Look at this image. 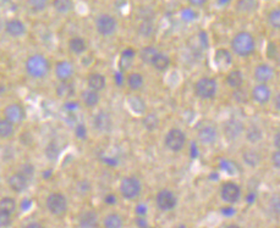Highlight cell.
Masks as SVG:
<instances>
[{
    "mask_svg": "<svg viewBox=\"0 0 280 228\" xmlns=\"http://www.w3.org/2000/svg\"><path fill=\"white\" fill-rule=\"evenodd\" d=\"M231 49L240 58L251 56L256 50V40L252 33L242 30L232 37Z\"/></svg>",
    "mask_w": 280,
    "mask_h": 228,
    "instance_id": "1",
    "label": "cell"
},
{
    "mask_svg": "<svg viewBox=\"0 0 280 228\" xmlns=\"http://www.w3.org/2000/svg\"><path fill=\"white\" fill-rule=\"evenodd\" d=\"M25 70L32 78L42 80L47 77V74L51 71V64L44 55L33 54L27 58L26 62H25Z\"/></svg>",
    "mask_w": 280,
    "mask_h": 228,
    "instance_id": "2",
    "label": "cell"
},
{
    "mask_svg": "<svg viewBox=\"0 0 280 228\" xmlns=\"http://www.w3.org/2000/svg\"><path fill=\"white\" fill-rule=\"evenodd\" d=\"M120 194L124 199L126 200H135L138 198L142 192V183L135 176L124 177L120 182Z\"/></svg>",
    "mask_w": 280,
    "mask_h": 228,
    "instance_id": "3",
    "label": "cell"
},
{
    "mask_svg": "<svg viewBox=\"0 0 280 228\" xmlns=\"http://www.w3.org/2000/svg\"><path fill=\"white\" fill-rule=\"evenodd\" d=\"M218 83L212 77H201L195 83V94L199 99L209 100L213 99L217 94Z\"/></svg>",
    "mask_w": 280,
    "mask_h": 228,
    "instance_id": "4",
    "label": "cell"
},
{
    "mask_svg": "<svg viewBox=\"0 0 280 228\" xmlns=\"http://www.w3.org/2000/svg\"><path fill=\"white\" fill-rule=\"evenodd\" d=\"M46 205L52 215L62 216L66 212V211H68L69 202H68V199H66V196H64L63 193L54 192V193H51L48 196H47Z\"/></svg>",
    "mask_w": 280,
    "mask_h": 228,
    "instance_id": "5",
    "label": "cell"
},
{
    "mask_svg": "<svg viewBox=\"0 0 280 228\" xmlns=\"http://www.w3.org/2000/svg\"><path fill=\"white\" fill-rule=\"evenodd\" d=\"M96 30L102 37H110L118 30V21L109 14H101L96 20Z\"/></svg>",
    "mask_w": 280,
    "mask_h": 228,
    "instance_id": "6",
    "label": "cell"
},
{
    "mask_svg": "<svg viewBox=\"0 0 280 228\" xmlns=\"http://www.w3.org/2000/svg\"><path fill=\"white\" fill-rule=\"evenodd\" d=\"M164 143L166 148L170 152H181L185 148V144H186V134L182 130L171 128L166 133Z\"/></svg>",
    "mask_w": 280,
    "mask_h": 228,
    "instance_id": "7",
    "label": "cell"
},
{
    "mask_svg": "<svg viewBox=\"0 0 280 228\" xmlns=\"http://www.w3.org/2000/svg\"><path fill=\"white\" fill-rule=\"evenodd\" d=\"M156 204L160 211H171L177 204V198L170 189H162L157 193Z\"/></svg>",
    "mask_w": 280,
    "mask_h": 228,
    "instance_id": "8",
    "label": "cell"
},
{
    "mask_svg": "<svg viewBox=\"0 0 280 228\" xmlns=\"http://www.w3.org/2000/svg\"><path fill=\"white\" fill-rule=\"evenodd\" d=\"M4 118L14 124H20L26 118V110L19 102H11L4 109Z\"/></svg>",
    "mask_w": 280,
    "mask_h": 228,
    "instance_id": "9",
    "label": "cell"
},
{
    "mask_svg": "<svg viewBox=\"0 0 280 228\" xmlns=\"http://www.w3.org/2000/svg\"><path fill=\"white\" fill-rule=\"evenodd\" d=\"M220 198L226 204H235L241 198V188L235 182H225L220 188Z\"/></svg>",
    "mask_w": 280,
    "mask_h": 228,
    "instance_id": "10",
    "label": "cell"
},
{
    "mask_svg": "<svg viewBox=\"0 0 280 228\" xmlns=\"http://www.w3.org/2000/svg\"><path fill=\"white\" fill-rule=\"evenodd\" d=\"M223 132L228 140H235V139L239 138L240 136L245 132L243 122L237 118H230L225 122V124H224Z\"/></svg>",
    "mask_w": 280,
    "mask_h": 228,
    "instance_id": "11",
    "label": "cell"
},
{
    "mask_svg": "<svg viewBox=\"0 0 280 228\" xmlns=\"http://www.w3.org/2000/svg\"><path fill=\"white\" fill-rule=\"evenodd\" d=\"M93 127L99 133H109L113 130V118L107 111H99L93 116Z\"/></svg>",
    "mask_w": 280,
    "mask_h": 228,
    "instance_id": "12",
    "label": "cell"
},
{
    "mask_svg": "<svg viewBox=\"0 0 280 228\" xmlns=\"http://www.w3.org/2000/svg\"><path fill=\"white\" fill-rule=\"evenodd\" d=\"M251 98L257 102V104L264 105L271 99V90L267 83H258L252 88Z\"/></svg>",
    "mask_w": 280,
    "mask_h": 228,
    "instance_id": "13",
    "label": "cell"
},
{
    "mask_svg": "<svg viewBox=\"0 0 280 228\" xmlns=\"http://www.w3.org/2000/svg\"><path fill=\"white\" fill-rule=\"evenodd\" d=\"M198 142L203 146H212L217 142L218 138V130L217 127L213 124H206V126L201 127L197 133Z\"/></svg>",
    "mask_w": 280,
    "mask_h": 228,
    "instance_id": "14",
    "label": "cell"
},
{
    "mask_svg": "<svg viewBox=\"0 0 280 228\" xmlns=\"http://www.w3.org/2000/svg\"><path fill=\"white\" fill-rule=\"evenodd\" d=\"M275 71L269 64H258L254 68L253 77L257 83H268L274 78Z\"/></svg>",
    "mask_w": 280,
    "mask_h": 228,
    "instance_id": "15",
    "label": "cell"
},
{
    "mask_svg": "<svg viewBox=\"0 0 280 228\" xmlns=\"http://www.w3.org/2000/svg\"><path fill=\"white\" fill-rule=\"evenodd\" d=\"M75 68L73 64L68 60H62L58 61L57 65H55V76L60 82H66V80H70L74 76Z\"/></svg>",
    "mask_w": 280,
    "mask_h": 228,
    "instance_id": "16",
    "label": "cell"
},
{
    "mask_svg": "<svg viewBox=\"0 0 280 228\" xmlns=\"http://www.w3.org/2000/svg\"><path fill=\"white\" fill-rule=\"evenodd\" d=\"M8 184H9L11 190L15 192V193H24L29 188L30 180L25 174H22L21 172H15L9 177Z\"/></svg>",
    "mask_w": 280,
    "mask_h": 228,
    "instance_id": "17",
    "label": "cell"
},
{
    "mask_svg": "<svg viewBox=\"0 0 280 228\" xmlns=\"http://www.w3.org/2000/svg\"><path fill=\"white\" fill-rule=\"evenodd\" d=\"M5 32L11 38H21L26 34L27 27L19 18H11L5 24Z\"/></svg>",
    "mask_w": 280,
    "mask_h": 228,
    "instance_id": "18",
    "label": "cell"
},
{
    "mask_svg": "<svg viewBox=\"0 0 280 228\" xmlns=\"http://www.w3.org/2000/svg\"><path fill=\"white\" fill-rule=\"evenodd\" d=\"M80 228H98L99 220L96 211L86 210L79 216Z\"/></svg>",
    "mask_w": 280,
    "mask_h": 228,
    "instance_id": "19",
    "label": "cell"
},
{
    "mask_svg": "<svg viewBox=\"0 0 280 228\" xmlns=\"http://www.w3.org/2000/svg\"><path fill=\"white\" fill-rule=\"evenodd\" d=\"M81 100L86 108L92 109V108H96L97 105L99 104V102H101V96H99V92L87 88V90H83L81 93Z\"/></svg>",
    "mask_w": 280,
    "mask_h": 228,
    "instance_id": "20",
    "label": "cell"
},
{
    "mask_svg": "<svg viewBox=\"0 0 280 228\" xmlns=\"http://www.w3.org/2000/svg\"><path fill=\"white\" fill-rule=\"evenodd\" d=\"M235 8L239 14L249 15V14H253L258 10L259 2L258 0H237Z\"/></svg>",
    "mask_w": 280,
    "mask_h": 228,
    "instance_id": "21",
    "label": "cell"
},
{
    "mask_svg": "<svg viewBox=\"0 0 280 228\" xmlns=\"http://www.w3.org/2000/svg\"><path fill=\"white\" fill-rule=\"evenodd\" d=\"M87 84L90 90H93L96 92H102L107 86V78L99 72H93L88 76Z\"/></svg>",
    "mask_w": 280,
    "mask_h": 228,
    "instance_id": "22",
    "label": "cell"
},
{
    "mask_svg": "<svg viewBox=\"0 0 280 228\" xmlns=\"http://www.w3.org/2000/svg\"><path fill=\"white\" fill-rule=\"evenodd\" d=\"M226 86L231 90H236V88L242 87L243 84V74L240 70H232L230 71L225 77Z\"/></svg>",
    "mask_w": 280,
    "mask_h": 228,
    "instance_id": "23",
    "label": "cell"
},
{
    "mask_svg": "<svg viewBox=\"0 0 280 228\" xmlns=\"http://www.w3.org/2000/svg\"><path fill=\"white\" fill-rule=\"evenodd\" d=\"M170 58L168 55L164 54V52H158L156 55H154L153 60H152L151 65L153 66L157 71H166L169 68H170Z\"/></svg>",
    "mask_w": 280,
    "mask_h": 228,
    "instance_id": "24",
    "label": "cell"
},
{
    "mask_svg": "<svg viewBox=\"0 0 280 228\" xmlns=\"http://www.w3.org/2000/svg\"><path fill=\"white\" fill-rule=\"evenodd\" d=\"M245 134L246 139H247L251 144L259 143L263 139V130L259 126H257V124H249L247 128H245Z\"/></svg>",
    "mask_w": 280,
    "mask_h": 228,
    "instance_id": "25",
    "label": "cell"
},
{
    "mask_svg": "<svg viewBox=\"0 0 280 228\" xmlns=\"http://www.w3.org/2000/svg\"><path fill=\"white\" fill-rule=\"evenodd\" d=\"M55 93L60 99H70L75 96V87L73 83H70L69 80L60 82L58 84L57 90H55Z\"/></svg>",
    "mask_w": 280,
    "mask_h": 228,
    "instance_id": "26",
    "label": "cell"
},
{
    "mask_svg": "<svg viewBox=\"0 0 280 228\" xmlns=\"http://www.w3.org/2000/svg\"><path fill=\"white\" fill-rule=\"evenodd\" d=\"M160 120L159 116L156 112H148L145 114V116L142 118V126L148 130V132H153L159 127Z\"/></svg>",
    "mask_w": 280,
    "mask_h": 228,
    "instance_id": "27",
    "label": "cell"
},
{
    "mask_svg": "<svg viewBox=\"0 0 280 228\" xmlns=\"http://www.w3.org/2000/svg\"><path fill=\"white\" fill-rule=\"evenodd\" d=\"M214 61L219 68H226L231 64V54L226 49H218L215 52Z\"/></svg>",
    "mask_w": 280,
    "mask_h": 228,
    "instance_id": "28",
    "label": "cell"
},
{
    "mask_svg": "<svg viewBox=\"0 0 280 228\" xmlns=\"http://www.w3.org/2000/svg\"><path fill=\"white\" fill-rule=\"evenodd\" d=\"M242 160L247 166L257 168V166L260 164V161H262V156H260L259 152H257V150H253V149H249V150H246V152H243Z\"/></svg>",
    "mask_w": 280,
    "mask_h": 228,
    "instance_id": "29",
    "label": "cell"
},
{
    "mask_svg": "<svg viewBox=\"0 0 280 228\" xmlns=\"http://www.w3.org/2000/svg\"><path fill=\"white\" fill-rule=\"evenodd\" d=\"M104 228H124V220L118 212H110L103 220Z\"/></svg>",
    "mask_w": 280,
    "mask_h": 228,
    "instance_id": "30",
    "label": "cell"
},
{
    "mask_svg": "<svg viewBox=\"0 0 280 228\" xmlns=\"http://www.w3.org/2000/svg\"><path fill=\"white\" fill-rule=\"evenodd\" d=\"M126 82L127 87L131 90L136 92L140 90L141 88L143 87V84H145V78H143V76L140 72H131V74H129V77H127Z\"/></svg>",
    "mask_w": 280,
    "mask_h": 228,
    "instance_id": "31",
    "label": "cell"
},
{
    "mask_svg": "<svg viewBox=\"0 0 280 228\" xmlns=\"http://www.w3.org/2000/svg\"><path fill=\"white\" fill-rule=\"evenodd\" d=\"M69 49H70V52H73L74 54L81 55L87 50V42L81 37L71 38V40H69Z\"/></svg>",
    "mask_w": 280,
    "mask_h": 228,
    "instance_id": "32",
    "label": "cell"
},
{
    "mask_svg": "<svg viewBox=\"0 0 280 228\" xmlns=\"http://www.w3.org/2000/svg\"><path fill=\"white\" fill-rule=\"evenodd\" d=\"M53 8L57 12L63 14H69L70 11H73L74 9V2L73 0H53Z\"/></svg>",
    "mask_w": 280,
    "mask_h": 228,
    "instance_id": "33",
    "label": "cell"
},
{
    "mask_svg": "<svg viewBox=\"0 0 280 228\" xmlns=\"http://www.w3.org/2000/svg\"><path fill=\"white\" fill-rule=\"evenodd\" d=\"M154 30H156V26L152 20H143L138 26V33L143 38L152 37L154 34Z\"/></svg>",
    "mask_w": 280,
    "mask_h": 228,
    "instance_id": "34",
    "label": "cell"
},
{
    "mask_svg": "<svg viewBox=\"0 0 280 228\" xmlns=\"http://www.w3.org/2000/svg\"><path fill=\"white\" fill-rule=\"evenodd\" d=\"M15 133V124H11L7 118L0 120V138L8 139L13 137Z\"/></svg>",
    "mask_w": 280,
    "mask_h": 228,
    "instance_id": "35",
    "label": "cell"
},
{
    "mask_svg": "<svg viewBox=\"0 0 280 228\" xmlns=\"http://www.w3.org/2000/svg\"><path fill=\"white\" fill-rule=\"evenodd\" d=\"M18 208V202L14 198L10 196H4V198L0 199V211H4V212L11 214L14 215Z\"/></svg>",
    "mask_w": 280,
    "mask_h": 228,
    "instance_id": "36",
    "label": "cell"
},
{
    "mask_svg": "<svg viewBox=\"0 0 280 228\" xmlns=\"http://www.w3.org/2000/svg\"><path fill=\"white\" fill-rule=\"evenodd\" d=\"M157 52H158V50H157V48H154V46H145V48L140 52V59L142 62L147 64V65H151L152 60H153L154 55H156Z\"/></svg>",
    "mask_w": 280,
    "mask_h": 228,
    "instance_id": "37",
    "label": "cell"
},
{
    "mask_svg": "<svg viewBox=\"0 0 280 228\" xmlns=\"http://www.w3.org/2000/svg\"><path fill=\"white\" fill-rule=\"evenodd\" d=\"M49 0H27V6L33 12H42L48 8Z\"/></svg>",
    "mask_w": 280,
    "mask_h": 228,
    "instance_id": "38",
    "label": "cell"
},
{
    "mask_svg": "<svg viewBox=\"0 0 280 228\" xmlns=\"http://www.w3.org/2000/svg\"><path fill=\"white\" fill-rule=\"evenodd\" d=\"M267 21H268V24H269L273 30L280 28V10L278 9V8H275V9L269 11Z\"/></svg>",
    "mask_w": 280,
    "mask_h": 228,
    "instance_id": "39",
    "label": "cell"
},
{
    "mask_svg": "<svg viewBox=\"0 0 280 228\" xmlns=\"http://www.w3.org/2000/svg\"><path fill=\"white\" fill-rule=\"evenodd\" d=\"M60 155V148L55 142H51L46 148V156L49 160H57Z\"/></svg>",
    "mask_w": 280,
    "mask_h": 228,
    "instance_id": "40",
    "label": "cell"
},
{
    "mask_svg": "<svg viewBox=\"0 0 280 228\" xmlns=\"http://www.w3.org/2000/svg\"><path fill=\"white\" fill-rule=\"evenodd\" d=\"M232 98L236 100L237 102H240V104H245L249 99V93L242 87L236 88V90H234V92H232Z\"/></svg>",
    "mask_w": 280,
    "mask_h": 228,
    "instance_id": "41",
    "label": "cell"
},
{
    "mask_svg": "<svg viewBox=\"0 0 280 228\" xmlns=\"http://www.w3.org/2000/svg\"><path fill=\"white\" fill-rule=\"evenodd\" d=\"M11 224H13V215L0 211V228H8Z\"/></svg>",
    "mask_w": 280,
    "mask_h": 228,
    "instance_id": "42",
    "label": "cell"
},
{
    "mask_svg": "<svg viewBox=\"0 0 280 228\" xmlns=\"http://www.w3.org/2000/svg\"><path fill=\"white\" fill-rule=\"evenodd\" d=\"M19 172H21L22 174H25L27 178L31 180L33 174H35V168H33L31 164H24V165L21 166V168L19 170Z\"/></svg>",
    "mask_w": 280,
    "mask_h": 228,
    "instance_id": "43",
    "label": "cell"
},
{
    "mask_svg": "<svg viewBox=\"0 0 280 228\" xmlns=\"http://www.w3.org/2000/svg\"><path fill=\"white\" fill-rule=\"evenodd\" d=\"M75 133H76L77 138H80V139L87 138V130H86L85 124H77L76 128H75Z\"/></svg>",
    "mask_w": 280,
    "mask_h": 228,
    "instance_id": "44",
    "label": "cell"
},
{
    "mask_svg": "<svg viewBox=\"0 0 280 228\" xmlns=\"http://www.w3.org/2000/svg\"><path fill=\"white\" fill-rule=\"evenodd\" d=\"M181 18H184V20H186V21H191V20H193V18H196V14L193 10L185 9L181 12Z\"/></svg>",
    "mask_w": 280,
    "mask_h": 228,
    "instance_id": "45",
    "label": "cell"
},
{
    "mask_svg": "<svg viewBox=\"0 0 280 228\" xmlns=\"http://www.w3.org/2000/svg\"><path fill=\"white\" fill-rule=\"evenodd\" d=\"M271 162H273L274 168H280V152H279V149H276L275 152H273V155H271Z\"/></svg>",
    "mask_w": 280,
    "mask_h": 228,
    "instance_id": "46",
    "label": "cell"
},
{
    "mask_svg": "<svg viewBox=\"0 0 280 228\" xmlns=\"http://www.w3.org/2000/svg\"><path fill=\"white\" fill-rule=\"evenodd\" d=\"M188 4L192 5V6H196V8H201V6H204V5L207 4L208 0H187Z\"/></svg>",
    "mask_w": 280,
    "mask_h": 228,
    "instance_id": "47",
    "label": "cell"
},
{
    "mask_svg": "<svg viewBox=\"0 0 280 228\" xmlns=\"http://www.w3.org/2000/svg\"><path fill=\"white\" fill-rule=\"evenodd\" d=\"M105 202H107V204H109V205L115 204V202H116V198H115L114 194H109V196H105Z\"/></svg>",
    "mask_w": 280,
    "mask_h": 228,
    "instance_id": "48",
    "label": "cell"
},
{
    "mask_svg": "<svg viewBox=\"0 0 280 228\" xmlns=\"http://www.w3.org/2000/svg\"><path fill=\"white\" fill-rule=\"evenodd\" d=\"M25 228H44L43 224H40V222H30V224H27Z\"/></svg>",
    "mask_w": 280,
    "mask_h": 228,
    "instance_id": "49",
    "label": "cell"
},
{
    "mask_svg": "<svg viewBox=\"0 0 280 228\" xmlns=\"http://www.w3.org/2000/svg\"><path fill=\"white\" fill-rule=\"evenodd\" d=\"M279 146H280V134L278 132L275 136H274V146H275L276 149H279Z\"/></svg>",
    "mask_w": 280,
    "mask_h": 228,
    "instance_id": "50",
    "label": "cell"
},
{
    "mask_svg": "<svg viewBox=\"0 0 280 228\" xmlns=\"http://www.w3.org/2000/svg\"><path fill=\"white\" fill-rule=\"evenodd\" d=\"M7 93V86L4 83H0V96H3Z\"/></svg>",
    "mask_w": 280,
    "mask_h": 228,
    "instance_id": "51",
    "label": "cell"
},
{
    "mask_svg": "<svg viewBox=\"0 0 280 228\" xmlns=\"http://www.w3.org/2000/svg\"><path fill=\"white\" fill-rule=\"evenodd\" d=\"M280 96H275V108H276V110H279V108H280Z\"/></svg>",
    "mask_w": 280,
    "mask_h": 228,
    "instance_id": "52",
    "label": "cell"
},
{
    "mask_svg": "<svg viewBox=\"0 0 280 228\" xmlns=\"http://www.w3.org/2000/svg\"><path fill=\"white\" fill-rule=\"evenodd\" d=\"M225 228H241V227L237 226V224H229V226H226Z\"/></svg>",
    "mask_w": 280,
    "mask_h": 228,
    "instance_id": "53",
    "label": "cell"
},
{
    "mask_svg": "<svg viewBox=\"0 0 280 228\" xmlns=\"http://www.w3.org/2000/svg\"><path fill=\"white\" fill-rule=\"evenodd\" d=\"M226 2H228V0H219V4H225Z\"/></svg>",
    "mask_w": 280,
    "mask_h": 228,
    "instance_id": "54",
    "label": "cell"
}]
</instances>
